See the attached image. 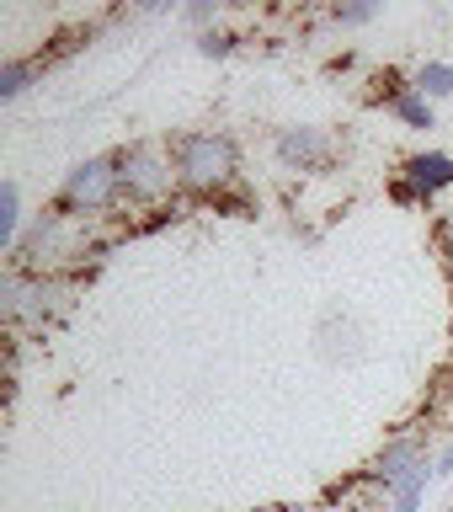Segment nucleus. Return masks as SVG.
Wrapping results in <instances>:
<instances>
[{
	"label": "nucleus",
	"mask_w": 453,
	"mask_h": 512,
	"mask_svg": "<svg viewBox=\"0 0 453 512\" xmlns=\"http://www.w3.org/2000/svg\"><path fill=\"white\" fill-rule=\"evenodd\" d=\"M166 155H171L176 182L214 192V198L235 182V166H240V150H235L230 134H176Z\"/></svg>",
	"instance_id": "obj_1"
},
{
	"label": "nucleus",
	"mask_w": 453,
	"mask_h": 512,
	"mask_svg": "<svg viewBox=\"0 0 453 512\" xmlns=\"http://www.w3.org/2000/svg\"><path fill=\"white\" fill-rule=\"evenodd\" d=\"M123 203V166L118 155H86L64 171L59 187V214H102V208Z\"/></svg>",
	"instance_id": "obj_2"
},
{
	"label": "nucleus",
	"mask_w": 453,
	"mask_h": 512,
	"mask_svg": "<svg viewBox=\"0 0 453 512\" xmlns=\"http://www.w3.org/2000/svg\"><path fill=\"white\" fill-rule=\"evenodd\" d=\"M118 166H123V203H160L171 192V182H176L171 155L150 150V144L118 150Z\"/></svg>",
	"instance_id": "obj_3"
},
{
	"label": "nucleus",
	"mask_w": 453,
	"mask_h": 512,
	"mask_svg": "<svg viewBox=\"0 0 453 512\" xmlns=\"http://www.w3.org/2000/svg\"><path fill=\"white\" fill-rule=\"evenodd\" d=\"M272 155H278L283 171H320L331 160V139L310 123H294V128H278V134H272Z\"/></svg>",
	"instance_id": "obj_4"
},
{
	"label": "nucleus",
	"mask_w": 453,
	"mask_h": 512,
	"mask_svg": "<svg viewBox=\"0 0 453 512\" xmlns=\"http://www.w3.org/2000/svg\"><path fill=\"white\" fill-rule=\"evenodd\" d=\"M59 251H64V214L54 208V214H38L22 230V240H16V251H11V267L32 272V267H43L48 256H59Z\"/></svg>",
	"instance_id": "obj_5"
},
{
	"label": "nucleus",
	"mask_w": 453,
	"mask_h": 512,
	"mask_svg": "<svg viewBox=\"0 0 453 512\" xmlns=\"http://www.w3.org/2000/svg\"><path fill=\"white\" fill-rule=\"evenodd\" d=\"M422 464H432L422 438H395V443L379 448V459H374V470H368V480H379L384 491H395L400 480H406L411 470H422Z\"/></svg>",
	"instance_id": "obj_6"
},
{
	"label": "nucleus",
	"mask_w": 453,
	"mask_h": 512,
	"mask_svg": "<svg viewBox=\"0 0 453 512\" xmlns=\"http://www.w3.org/2000/svg\"><path fill=\"white\" fill-rule=\"evenodd\" d=\"M384 86H390V91H379L374 102H384V107H390V112H395V118L406 123V128H438V107H432L427 96L411 86V80L390 75V80H384Z\"/></svg>",
	"instance_id": "obj_7"
},
{
	"label": "nucleus",
	"mask_w": 453,
	"mask_h": 512,
	"mask_svg": "<svg viewBox=\"0 0 453 512\" xmlns=\"http://www.w3.org/2000/svg\"><path fill=\"white\" fill-rule=\"evenodd\" d=\"M406 182L422 192V198H432V192L453 187V155H443V150L411 155V160H406Z\"/></svg>",
	"instance_id": "obj_8"
},
{
	"label": "nucleus",
	"mask_w": 453,
	"mask_h": 512,
	"mask_svg": "<svg viewBox=\"0 0 453 512\" xmlns=\"http://www.w3.org/2000/svg\"><path fill=\"white\" fill-rule=\"evenodd\" d=\"M16 240H22V187L6 182L0 187V246L16 251Z\"/></svg>",
	"instance_id": "obj_9"
},
{
	"label": "nucleus",
	"mask_w": 453,
	"mask_h": 512,
	"mask_svg": "<svg viewBox=\"0 0 453 512\" xmlns=\"http://www.w3.org/2000/svg\"><path fill=\"white\" fill-rule=\"evenodd\" d=\"M411 86L422 91L427 102H443V96L453 91V64H448V59H427L422 70L411 75Z\"/></svg>",
	"instance_id": "obj_10"
},
{
	"label": "nucleus",
	"mask_w": 453,
	"mask_h": 512,
	"mask_svg": "<svg viewBox=\"0 0 453 512\" xmlns=\"http://www.w3.org/2000/svg\"><path fill=\"white\" fill-rule=\"evenodd\" d=\"M32 80H38V59H6L0 64V102H16Z\"/></svg>",
	"instance_id": "obj_11"
},
{
	"label": "nucleus",
	"mask_w": 453,
	"mask_h": 512,
	"mask_svg": "<svg viewBox=\"0 0 453 512\" xmlns=\"http://www.w3.org/2000/svg\"><path fill=\"white\" fill-rule=\"evenodd\" d=\"M59 304H64V283H54V278H32V294H27L22 320H43V315H54Z\"/></svg>",
	"instance_id": "obj_12"
},
{
	"label": "nucleus",
	"mask_w": 453,
	"mask_h": 512,
	"mask_svg": "<svg viewBox=\"0 0 453 512\" xmlns=\"http://www.w3.org/2000/svg\"><path fill=\"white\" fill-rule=\"evenodd\" d=\"M374 16H379L374 0H352V6H331V22H336V27H368Z\"/></svg>",
	"instance_id": "obj_13"
},
{
	"label": "nucleus",
	"mask_w": 453,
	"mask_h": 512,
	"mask_svg": "<svg viewBox=\"0 0 453 512\" xmlns=\"http://www.w3.org/2000/svg\"><path fill=\"white\" fill-rule=\"evenodd\" d=\"M182 16H187L198 32H214L219 16H224V6H219V0H192V6H182Z\"/></svg>",
	"instance_id": "obj_14"
},
{
	"label": "nucleus",
	"mask_w": 453,
	"mask_h": 512,
	"mask_svg": "<svg viewBox=\"0 0 453 512\" xmlns=\"http://www.w3.org/2000/svg\"><path fill=\"white\" fill-rule=\"evenodd\" d=\"M198 54H208V59H230L235 54V38H230V32H198Z\"/></svg>",
	"instance_id": "obj_15"
},
{
	"label": "nucleus",
	"mask_w": 453,
	"mask_h": 512,
	"mask_svg": "<svg viewBox=\"0 0 453 512\" xmlns=\"http://www.w3.org/2000/svg\"><path fill=\"white\" fill-rule=\"evenodd\" d=\"M432 470H438V475H448V480H453V432H448V443H443V454H438V459H432Z\"/></svg>",
	"instance_id": "obj_16"
},
{
	"label": "nucleus",
	"mask_w": 453,
	"mask_h": 512,
	"mask_svg": "<svg viewBox=\"0 0 453 512\" xmlns=\"http://www.w3.org/2000/svg\"><path fill=\"white\" fill-rule=\"evenodd\" d=\"M438 246H443V256H453V214L438 219Z\"/></svg>",
	"instance_id": "obj_17"
},
{
	"label": "nucleus",
	"mask_w": 453,
	"mask_h": 512,
	"mask_svg": "<svg viewBox=\"0 0 453 512\" xmlns=\"http://www.w3.org/2000/svg\"><path fill=\"white\" fill-rule=\"evenodd\" d=\"M262 512H294V507H262Z\"/></svg>",
	"instance_id": "obj_18"
}]
</instances>
